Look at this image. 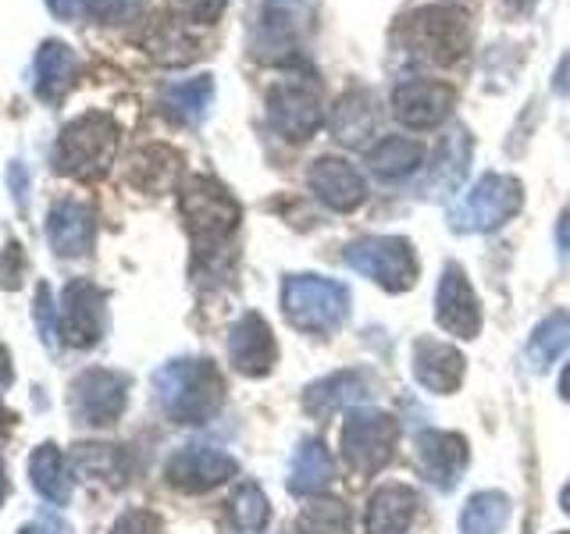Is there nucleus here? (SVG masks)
<instances>
[{
  "mask_svg": "<svg viewBox=\"0 0 570 534\" xmlns=\"http://www.w3.org/2000/svg\"><path fill=\"white\" fill-rule=\"evenodd\" d=\"M154 396L175 424H207L225 406L222 370L200 356H183L154 374Z\"/></svg>",
  "mask_w": 570,
  "mask_h": 534,
  "instance_id": "obj_1",
  "label": "nucleus"
},
{
  "mask_svg": "<svg viewBox=\"0 0 570 534\" xmlns=\"http://www.w3.org/2000/svg\"><path fill=\"white\" fill-rule=\"evenodd\" d=\"M121 129L111 115L89 111L71 118L53 147V168L61 175L76 178V182H97L115 165Z\"/></svg>",
  "mask_w": 570,
  "mask_h": 534,
  "instance_id": "obj_2",
  "label": "nucleus"
},
{
  "mask_svg": "<svg viewBox=\"0 0 570 534\" xmlns=\"http://www.w3.org/2000/svg\"><path fill=\"white\" fill-rule=\"evenodd\" d=\"M178 210H183V221L193 236L196 254H210V249L225 246L236 236L243 210L218 178L207 175H193L178 189Z\"/></svg>",
  "mask_w": 570,
  "mask_h": 534,
  "instance_id": "obj_3",
  "label": "nucleus"
},
{
  "mask_svg": "<svg viewBox=\"0 0 570 534\" xmlns=\"http://www.w3.org/2000/svg\"><path fill=\"white\" fill-rule=\"evenodd\" d=\"M282 314L296 332L332 335L350 317V289L335 278L289 275L282 281Z\"/></svg>",
  "mask_w": 570,
  "mask_h": 534,
  "instance_id": "obj_4",
  "label": "nucleus"
},
{
  "mask_svg": "<svg viewBox=\"0 0 570 534\" xmlns=\"http://www.w3.org/2000/svg\"><path fill=\"white\" fill-rule=\"evenodd\" d=\"M346 264L353 271H361L374 285H382L385 293H406L414 289L421 275V264L414 246L400 236H364L346 246Z\"/></svg>",
  "mask_w": 570,
  "mask_h": 534,
  "instance_id": "obj_5",
  "label": "nucleus"
},
{
  "mask_svg": "<svg viewBox=\"0 0 570 534\" xmlns=\"http://www.w3.org/2000/svg\"><path fill=\"white\" fill-rule=\"evenodd\" d=\"M524 204V186L513 175H481L450 210L453 231H492Z\"/></svg>",
  "mask_w": 570,
  "mask_h": 534,
  "instance_id": "obj_6",
  "label": "nucleus"
},
{
  "mask_svg": "<svg viewBox=\"0 0 570 534\" xmlns=\"http://www.w3.org/2000/svg\"><path fill=\"white\" fill-rule=\"evenodd\" d=\"M406 47L414 58L432 65H453L468 53V14L450 4L421 8L406 18Z\"/></svg>",
  "mask_w": 570,
  "mask_h": 534,
  "instance_id": "obj_7",
  "label": "nucleus"
},
{
  "mask_svg": "<svg viewBox=\"0 0 570 534\" xmlns=\"http://www.w3.org/2000/svg\"><path fill=\"white\" fill-rule=\"evenodd\" d=\"M400 442V424L385 409H353L343 424V456L356 477H374L389 467Z\"/></svg>",
  "mask_w": 570,
  "mask_h": 534,
  "instance_id": "obj_8",
  "label": "nucleus"
},
{
  "mask_svg": "<svg viewBox=\"0 0 570 534\" xmlns=\"http://www.w3.org/2000/svg\"><path fill=\"white\" fill-rule=\"evenodd\" d=\"M68 406L79 424L89 427L115 424L125 414V406H129V378L118 370L89 367L76 374V382L68 385Z\"/></svg>",
  "mask_w": 570,
  "mask_h": 534,
  "instance_id": "obj_9",
  "label": "nucleus"
},
{
  "mask_svg": "<svg viewBox=\"0 0 570 534\" xmlns=\"http://www.w3.org/2000/svg\"><path fill=\"white\" fill-rule=\"evenodd\" d=\"M107 328V296L100 285L76 278L65 285L61 310H58V335L71 349H89L100 343Z\"/></svg>",
  "mask_w": 570,
  "mask_h": 534,
  "instance_id": "obj_10",
  "label": "nucleus"
},
{
  "mask_svg": "<svg viewBox=\"0 0 570 534\" xmlns=\"http://www.w3.org/2000/svg\"><path fill=\"white\" fill-rule=\"evenodd\" d=\"M267 121L289 142H307L325 121L321 93L311 82H275L267 89Z\"/></svg>",
  "mask_w": 570,
  "mask_h": 534,
  "instance_id": "obj_11",
  "label": "nucleus"
},
{
  "mask_svg": "<svg viewBox=\"0 0 570 534\" xmlns=\"http://www.w3.org/2000/svg\"><path fill=\"white\" fill-rule=\"evenodd\" d=\"M239 463L222 449H210V445H183L171 459L165 463V481L171 488L186 492V495H204L222 488L228 477H236Z\"/></svg>",
  "mask_w": 570,
  "mask_h": 534,
  "instance_id": "obj_12",
  "label": "nucleus"
},
{
  "mask_svg": "<svg viewBox=\"0 0 570 534\" xmlns=\"http://www.w3.org/2000/svg\"><path fill=\"white\" fill-rule=\"evenodd\" d=\"M435 320L442 332L456 338H478L481 332V303L474 285L468 281L460 264H445L435 289Z\"/></svg>",
  "mask_w": 570,
  "mask_h": 534,
  "instance_id": "obj_13",
  "label": "nucleus"
},
{
  "mask_svg": "<svg viewBox=\"0 0 570 534\" xmlns=\"http://www.w3.org/2000/svg\"><path fill=\"white\" fill-rule=\"evenodd\" d=\"M456 103V89L450 82L435 79H410L400 82L392 93V115H396L406 129H435L450 118Z\"/></svg>",
  "mask_w": 570,
  "mask_h": 534,
  "instance_id": "obj_14",
  "label": "nucleus"
},
{
  "mask_svg": "<svg viewBox=\"0 0 570 534\" xmlns=\"http://www.w3.org/2000/svg\"><path fill=\"white\" fill-rule=\"evenodd\" d=\"M414 456L428 485H435L439 492H453L463 471H468L471 449L456 432H421L414 438Z\"/></svg>",
  "mask_w": 570,
  "mask_h": 534,
  "instance_id": "obj_15",
  "label": "nucleus"
},
{
  "mask_svg": "<svg viewBox=\"0 0 570 534\" xmlns=\"http://www.w3.org/2000/svg\"><path fill=\"white\" fill-rule=\"evenodd\" d=\"M228 360L246 378H264L278 360V343L261 314H243L228 332Z\"/></svg>",
  "mask_w": 570,
  "mask_h": 534,
  "instance_id": "obj_16",
  "label": "nucleus"
},
{
  "mask_svg": "<svg viewBox=\"0 0 570 534\" xmlns=\"http://www.w3.org/2000/svg\"><path fill=\"white\" fill-rule=\"evenodd\" d=\"M307 182L317 200L338 214H350L367 200V182L343 157H317L311 165Z\"/></svg>",
  "mask_w": 570,
  "mask_h": 534,
  "instance_id": "obj_17",
  "label": "nucleus"
},
{
  "mask_svg": "<svg viewBox=\"0 0 570 534\" xmlns=\"http://www.w3.org/2000/svg\"><path fill=\"white\" fill-rule=\"evenodd\" d=\"M410 364H414V378L435 396H453L463 382V353L439 338H417L410 349Z\"/></svg>",
  "mask_w": 570,
  "mask_h": 534,
  "instance_id": "obj_18",
  "label": "nucleus"
},
{
  "mask_svg": "<svg viewBox=\"0 0 570 534\" xmlns=\"http://www.w3.org/2000/svg\"><path fill=\"white\" fill-rule=\"evenodd\" d=\"M97 236V218L86 204L76 200H61L53 204L47 214V243L58 257H82L94 249Z\"/></svg>",
  "mask_w": 570,
  "mask_h": 534,
  "instance_id": "obj_19",
  "label": "nucleus"
},
{
  "mask_svg": "<svg viewBox=\"0 0 570 534\" xmlns=\"http://www.w3.org/2000/svg\"><path fill=\"white\" fill-rule=\"evenodd\" d=\"M371 396V382L364 370H335L328 378L307 385L303 392V406L314 417H328L335 409H346L353 403H364Z\"/></svg>",
  "mask_w": 570,
  "mask_h": 534,
  "instance_id": "obj_20",
  "label": "nucleus"
},
{
  "mask_svg": "<svg viewBox=\"0 0 570 534\" xmlns=\"http://www.w3.org/2000/svg\"><path fill=\"white\" fill-rule=\"evenodd\" d=\"M332 136L346 147H364V142L379 129V107H374L367 89H350L338 97L332 111Z\"/></svg>",
  "mask_w": 570,
  "mask_h": 534,
  "instance_id": "obj_21",
  "label": "nucleus"
},
{
  "mask_svg": "<svg viewBox=\"0 0 570 534\" xmlns=\"http://www.w3.org/2000/svg\"><path fill=\"white\" fill-rule=\"evenodd\" d=\"M417 513V492L406 485H382L367 498V534H403Z\"/></svg>",
  "mask_w": 570,
  "mask_h": 534,
  "instance_id": "obj_22",
  "label": "nucleus"
},
{
  "mask_svg": "<svg viewBox=\"0 0 570 534\" xmlns=\"http://www.w3.org/2000/svg\"><path fill=\"white\" fill-rule=\"evenodd\" d=\"M71 471L86 481H100V485L121 488L132 474V459L121 445L89 442V445H76V449H71Z\"/></svg>",
  "mask_w": 570,
  "mask_h": 534,
  "instance_id": "obj_23",
  "label": "nucleus"
},
{
  "mask_svg": "<svg viewBox=\"0 0 570 534\" xmlns=\"http://www.w3.org/2000/svg\"><path fill=\"white\" fill-rule=\"evenodd\" d=\"M71 79H76V53H71L68 43L47 40L40 50H36V71H32V86L36 97L53 103L68 93Z\"/></svg>",
  "mask_w": 570,
  "mask_h": 534,
  "instance_id": "obj_24",
  "label": "nucleus"
},
{
  "mask_svg": "<svg viewBox=\"0 0 570 534\" xmlns=\"http://www.w3.org/2000/svg\"><path fill=\"white\" fill-rule=\"evenodd\" d=\"M335 481V459L321 438L299 442L289 467V492L293 495H321Z\"/></svg>",
  "mask_w": 570,
  "mask_h": 534,
  "instance_id": "obj_25",
  "label": "nucleus"
},
{
  "mask_svg": "<svg viewBox=\"0 0 570 534\" xmlns=\"http://www.w3.org/2000/svg\"><path fill=\"white\" fill-rule=\"evenodd\" d=\"M29 477H32V488L40 492L47 503L68 506V498H71V471H68L65 453L53 442H43L40 449L32 453Z\"/></svg>",
  "mask_w": 570,
  "mask_h": 534,
  "instance_id": "obj_26",
  "label": "nucleus"
},
{
  "mask_svg": "<svg viewBox=\"0 0 570 534\" xmlns=\"http://www.w3.org/2000/svg\"><path fill=\"white\" fill-rule=\"evenodd\" d=\"M183 171V154L171 147H142L129 165V182L142 192H168Z\"/></svg>",
  "mask_w": 570,
  "mask_h": 534,
  "instance_id": "obj_27",
  "label": "nucleus"
},
{
  "mask_svg": "<svg viewBox=\"0 0 570 534\" xmlns=\"http://www.w3.org/2000/svg\"><path fill=\"white\" fill-rule=\"evenodd\" d=\"M147 53L157 65L178 68V65L196 61L200 43L193 40V32L183 22H175V18H160V22L147 32Z\"/></svg>",
  "mask_w": 570,
  "mask_h": 534,
  "instance_id": "obj_28",
  "label": "nucleus"
},
{
  "mask_svg": "<svg viewBox=\"0 0 570 534\" xmlns=\"http://www.w3.org/2000/svg\"><path fill=\"white\" fill-rule=\"evenodd\" d=\"M563 349H570V310L549 314L542 325L531 332L524 360L531 370H549V364H557Z\"/></svg>",
  "mask_w": 570,
  "mask_h": 534,
  "instance_id": "obj_29",
  "label": "nucleus"
},
{
  "mask_svg": "<svg viewBox=\"0 0 570 534\" xmlns=\"http://www.w3.org/2000/svg\"><path fill=\"white\" fill-rule=\"evenodd\" d=\"M424 160V147L406 136H385L367 150V165L379 178H403Z\"/></svg>",
  "mask_w": 570,
  "mask_h": 534,
  "instance_id": "obj_30",
  "label": "nucleus"
},
{
  "mask_svg": "<svg viewBox=\"0 0 570 534\" xmlns=\"http://www.w3.org/2000/svg\"><path fill=\"white\" fill-rule=\"evenodd\" d=\"M510 510L503 492H474L460 510V534H499L510 521Z\"/></svg>",
  "mask_w": 570,
  "mask_h": 534,
  "instance_id": "obj_31",
  "label": "nucleus"
},
{
  "mask_svg": "<svg viewBox=\"0 0 570 534\" xmlns=\"http://www.w3.org/2000/svg\"><path fill=\"white\" fill-rule=\"evenodd\" d=\"M210 100H214V79L210 76H196V79L168 86L165 100H160V103H165L168 118L183 121V125H196L207 115Z\"/></svg>",
  "mask_w": 570,
  "mask_h": 534,
  "instance_id": "obj_32",
  "label": "nucleus"
},
{
  "mask_svg": "<svg viewBox=\"0 0 570 534\" xmlns=\"http://www.w3.org/2000/svg\"><path fill=\"white\" fill-rule=\"evenodd\" d=\"M296 534H353L350 510L338 503V498L317 495L303 506L299 521H296Z\"/></svg>",
  "mask_w": 570,
  "mask_h": 534,
  "instance_id": "obj_33",
  "label": "nucleus"
},
{
  "mask_svg": "<svg viewBox=\"0 0 570 534\" xmlns=\"http://www.w3.org/2000/svg\"><path fill=\"white\" fill-rule=\"evenodd\" d=\"M232 521L249 534L264 531L267 521H272V503H267V495L254 485V481H246V485L236 492V498H232Z\"/></svg>",
  "mask_w": 570,
  "mask_h": 534,
  "instance_id": "obj_34",
  "label": "nucleus"
},
{
  "mask_svg": "<svg viewBox=\"0 0 570 534\" xmlns=\"http://www.w3.org/2000/svg\"><path fill=\"white\" fill-rule=\"evenodd\" d=\"M468 157H471V139L468 132H453L450 139L442 142V150H439V165H435V175L442 178L445 186H456L463 171H468Z\"/></svg>",
  "mask_w": 570,
  "mask_h": 534,
  "instance_id": "obj_35",
  "label": "nucleus"
},
{
  "mask_svg": "<svg viewBox=\"0 0 570 534\" xmlns=\"http://www.w3.org/2000/svg\"><path fill=\"white\" fill-rule=\"evenodd\" d=\"M111 534H160V516L150 510H132V513L118 516Z\"/></svg>",
  "mask_w": 570,
  "mask_h": 534,
  "instance_id": "obj_36",
  "label": "nucleus"
},
{
  "mask_svg": "<svg viewBox=\"0 0 570 534\" xmlns=\"http://www.w3.org/2000/svg\"><path fill=\"white\" fill-rule=\"evenodd\" d=\"M86 8L94 18H100V22H121V18L136 14L139 0H86Z\"/></svg>",
  "mask_w": 570,
  "mask_h": 534,
  "instance_id": "obj_37",
  "label": "nucleus"
},
{
  "mask_svg": "<svg viewBox=\"0 0 570 534\" xmlns=\"http://www.w3.org/2000/svg\"><path fill=\"white\" fill-rule=\"evenodd\" d=\"M225 8H228V0H183V11L189 14V22H196V26L218 22Z\"/></svg>",
  "mask_w": 570,
  "mask_h": 534,
  "instance_id": "obj_38",
  "label": "nucleus"
},
{
  "mask_svg": "<svg viewBox=\"0 0 570 534\" xmlns=\"http://www.w3.org/2000/svg\"><path fill=\"white\" fill-rule=\"evenodd\" d=\"M36 317H40L43 338H47V343H53V335H58V307H50V289H47V285L36 289Z\"/></svg>",
  "mask_w": 570,
  "mask_h": 534,
  "instance_id": "obj_39",
  "label": "nucleus"
},
{
  "mask_svg": "<svg viewBox=\"0 0 570 534\" xmlns=\"http://www.w3.org/2000/svg\"><path fill=\"white\" fill-rule=\"evenodd\" d=\"M0 278H4V289H18V281H22V246L18 243H8L4 264H0Z\"/></svg>",
  "mask_w": 570,
  "mask_h": 534,
  "instance_id": "obj_40",
  "label": "nucleus"
},
{
  "mask_svg": "<svg viewBox=\"0 0 570 534\" xmlns=\"http://www.w3.org/2000/svg\"><path fill=\"white\" fill-rule=\"evenodd\" d=\"M47 8H50L53 14H58V18H65V22H68V18H76V14H79L82 0H47Z\"/></svg>",
  "mask_w": 570,
  "mask_h": 534,
  "instance_id": "obj_41",
  "label": "nucleus"
},
{
  "mask_svg": "<svg viewBox=\"0 0 570 534\" xmlns=\"http://www.w3.org/2000/svg\"><path fill=\"white\" fill-rule=\"evenodd\" d=\"M557 246H560L563 260H570V214H563L557 221Z\"/></svg>",
  "mask_w": 570,
  "mask_h": 534,
  "instance_id": "obj_42",
  "label": "nucleus"
},
{
  "mask_svg": "<svg viewBox=\"0 0 570 534\" xmlns=\"http://www.w3.org/2000/svg\"><path fill=\"white\" fill-rule=\"evenodd\" d=\"M14 382V370H11V353H8V346L0 343V388H8Z\"/></svg>",
  "mask_w": 570,
  "mask_h": 534,
  "instance_id": "obj_43",
  "label": "nucleus"
},
{
  "mask_svg": "<svg viewBox=\"0 0 570 534\" xmlns=\"http://www.w3.org/2000/svg\"><path fill=\"white\" fill-rule=\"evenodd\" d=\"M11 186H14V200H18V207H26V178H22V165H11Z\"/></svg>",
  "mask_w": 570,
  "mask_h": 534,
  "instance_id": "obj_44",
  "label": "nucleus"
},
{
  "mask_svg": "<svg viewBox=\"0 0 570 534\" xmlns=\"http://www.w3.org/2000/svg\"><path fill=\"white\" fill-rule=\"evenodd\" d=\"M560 396L570 403V364L563 367V374H560Z\"/></svg>",
  "mask_w": 570,
  "mask_h": 534,
  "instance_id": "obj_45",
  "label": "nucleus"
},
{
  "mask_svg": "<svg viewBox=\"0 0 570 534\" xmlns=\"http://www.w3.org/2000/svg\"><path fill=\"white\" fill-rule=\"evenodd\" d=\"M8 495V467H4V456H0V503H4Z\"/></svg>",
  "mask_w": 570,
  "mask_h": 534,
  "instance_id": "obj_46",
  "label": "nucleus"
},
{
  "mask_svg": "<svg viewBox=\"0 0 570 534\" xmlns=\"http://www.w3.org/2000/svg\"><path fill=\"white\" fill-rule=\"evenodd\" d=\"M560 506H563V513L570 516V481H567V488L560 492Z\"/></svg>",
  "mask_w": 570,
  "mask_h": 534,
  "instance_id": "obj_47",
  "label": "nucleus"
},
{
  "mask_svg": "<svg viewBox=\"0 0 570 534\" xmlns=\"http://www.w3.org/2000/svg\"><path fill=\"white\" fill-rule=\"evenodd\" d=\"M507 4H510L513 11H528V8L534 4V0H507Z\"/></svg>",
  "mask_w": 570,
  "mask_h": 534,
  "instance_id": "obj_48",
  "label": "nucleus"
},
{
  "mask_svg": "<svg viewBox=\"0 0 570 534\" xmlns=\"http://www.w3.org/2000/svg\"><path fill=\"white\" fill-rule=\"evenodd\" d=\"M18 534H47V527L43 524H29V527H22Z\"/></svg>",
  "mask_w": 570,
  "mask_h": 534,
  "instance_id": "obj_49",
  "label": "nucleus"
}]
</instances>
